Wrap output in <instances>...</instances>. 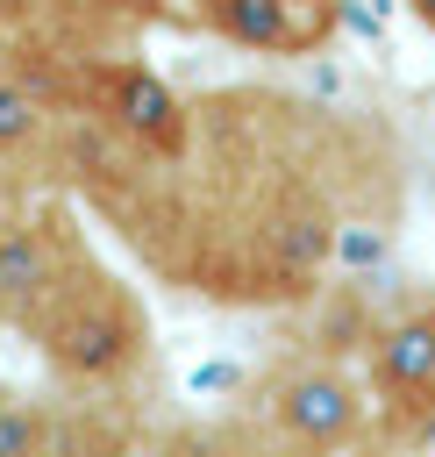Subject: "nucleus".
Returning a JSON list of instances; mask_svg holds the SVG:
<instances>
[{
    "mask_svg": "<svg viewBox=\"0 0 435 457\" xmlns=\"http://www.w3.org/2000/svg\"><path fill=\"white\" fill-rule=\"evenodd\" d=\"M21 328H29V336L43 343V357H50L64 378H78V386H114V378L135 371L143 350H150L143 300H135L128 286L100 278L93 264H78Z\"/></svg>",
    "mask_w": 435,
    "mask_h": 457,
    "instance_id": "1",
    "label": "nucleus"
},
{
    "mask_svg": "<svg viewBox=\"0 0 435 457\" xmlns=\"http://www.w3.org/2000/svg\"><path fill=\"white\" fill-rule=\"evenodd\" d=\"M264 414H271V428H278L285 450H300V457H342L364 436V386L342 364L307 357V364H292V371L271 378Z\"/></svg>",
    "mask_w": 435,
    "mask_h": 457,
    "instance_id": "2",
    "label": "nucleus"
},
{
    "mask_svg": "<svg viewBox=\"0 0 435 457\" xmlns=\"http://www.w3.org/2000/svg\"><path fill=\"white\" fill-rule=\"evenodd\" d=\"M86 264L78 236L57 214H29L0 228V321H29L71 271Z\"/></svg>",
    "mask_w": 435,
    "mask_h": 457,
    "instance_id": "3",
    "label": "nucleus"
},
{
    "mask_svg": "<svg viewBox=\"0 0 435 457\" xmlns=\"http://www.w3.org/2000/svg\"><path fill=\"white\" fill-rule=\"evenodd\" d=\"M93 107L121 143H135L150 157H178L185 150V100L150 64H100L93 71Z\"/></svg>",
    "mask_w": 435,
    "mask_h": 457,
    "instance_id": "4",
    "label": "nucleus"
},
{
    "mask_svg": "<svg viewBox=\"0 0 435 457\" xmlns=\"http://www.w3.org/2000/svg\"><path fill=\"white\" fill-rule=\"evenodd\" d=\"M200 14L228 43L271 57H314L335 29V0H200Z\"/></svg>",
    "mask_w": 435,
    "mask_h": 457,
    "instance_id": "5",
    "label": "nucleus"
},
{
    "mask_svg": "<svg viewBox=\"0 0 435 457\" xmlns=\"http://www.w3.org/2000/svg\"><path fill=\"white\" fill-rule=\"evenodd\" d=\"M371 386L385 393V407L435 414V300L399 307L371 336Z\"/></svg>",
    "mask_w": 435,
    "mask_h": 457,
    "instance_id": "6",
    "label": "nucleus"
},
{
    "mask_svg": "<svg viewBox=\"0 0 435 457\" xmlns=\"http://www.w3.org/2000/svg\"><path fill=\"white\" fill-rule=\"evenodd\" d=\"M43 121H50V100H43V93H36L29 79L0 71V157L29 150V143L43 136Z\"/></svg>",
    "mask_w": 435,
    "mask_h": 457,
    "instance_id": "7",
    "label": "nucleus"
},
{
    "mask_svg": "<svg viewBox=\"0 0 435 457\" xmlns=\"http://www.w3.org/2000/svg\"><path fill=\"white\" fill-rule=\"evenodd\" d=\"M57 450V421L36 400L0 393V457H50Z\"/></svg>",
    "mask_w": 435,
    "mask_h": 457,
    "instance_id": "8",
    "label": "nucleus"
},
{
    "mask_svg": "<svg viewBox=\"0 0 435 457\" xmlns=\"http://www.w3.org/2000/svg\"><path fill=\"white\" fill-rule=\"evenodd\" d=\"M100 7H128V14H157L164 0H100Z\"/></svg>",
    "mask_w": 435,
    "mask_h": 457,
    "instance_id": "9",
    "label": "nucleus"
},
{
    "mask_svg": "<svg viewBox=\"0 0 435 457\" xmlns=\"http://www.w3.org/2000/svg\"><path fill=\"white\" fill-rule=\"evenodd\" d=\"M406 7H414V14H421V21L435 29V0H406Z\"/></svg>",
    "mask_w": 435,
    "mask_h": 457,
    "instance_id": "10",
    "label": "nucleus"
}]
</instances>
